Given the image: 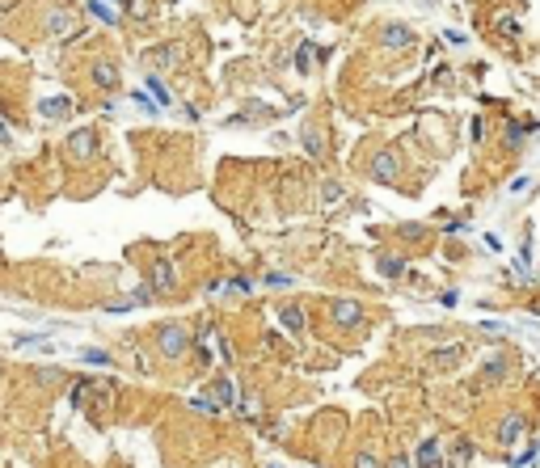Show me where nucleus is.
Masks as SVG:
<instances>
[{"instance_id":"1","label":"nucleus","mask_w":540,"mask_h":468,"mask_svg":"<svg viewBox=\"0 0 540 468\" xmlns=\"http://www.w3.org/2000/svg\"><path fill=\"white\" fill-rule=\"evenodd\" d=\"M334 317H338V321H342V325H351V321H359V308H351V304H346V300H342V304H338V308H334Z\"/></svg>"},{"instance_id":"2","label":"nucleus","mask_w":540,"mask_h":468,"mask_svg":"<svg viewBox=\"0 0 540 468\" xmlns=\"http://www.w3.org/2000/svg\"><path fill=\"white\" fill-rule=\"evenodd\" d=\"M161 346H165V355H177V350H182V334H177V329H165V342H161Z\"/></svg>"},{"instance_id":"3","label":"nucleus","mask_w":540,"mask_h":468,"mask_svg":"<svg viewBox=\"0 0 540 468\" xmlns=\"http://www.w3.org/2000/svg\"><path fill=\"white\" fill-rule=\"evenodd\" d=\"M389 173H393V156H380L376 160V177H389Z\"/></svg>"},{"instance_id":"4","label":"nucleus","mask_w":540,"mask_h":468,"mask_svg":"<svg viewBox=\"0 0 540 468\" xmlns=\"http://www.w3.org/2000/svg\"><path fill=\"white\" fill-rule=\"evenodd\" d=\"M283 321H287L291 329H300V312H296V308H283Z\"/></svg>"}]
</instances>
